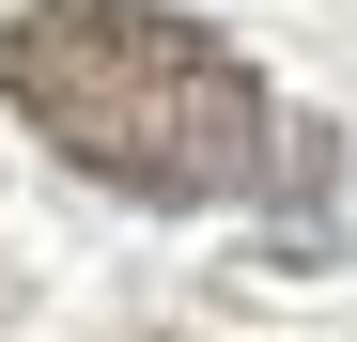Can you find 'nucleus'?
I'll return each instance as SVG.
<instances>
[{
  "instance_id": "obj_1",
  "label": "nucleus",
  "mask_w": 357,
  "mask_h": 342,
  "mask_svg": "<svg viewBox=\"0 0 357 342\" xmlns=\"http://www.w3.org/2000/svg\"><path fill=\"white\" fill-rule=\"evenodd\" d=\"M0 109L78 187H125L155 218L264 202V140H280L264 63L171 0H16L0 16Z\"/></svg>"
},
{
  "instance_id": "obj_2",
  "label": "nucleus",
  "mask_w": 357,
  "mask_h": 342,
  "mask_svg": "<svg viewBox=\"0 0 357 342\" xmlns=\"http://www.w3.org/2000/svg\"><path fill=\"white\" fill-rule=\"evenodd\" d=\"M264 187H280V265H326V234H342V125H280Z\"/></svg>"
}]
</instances>
